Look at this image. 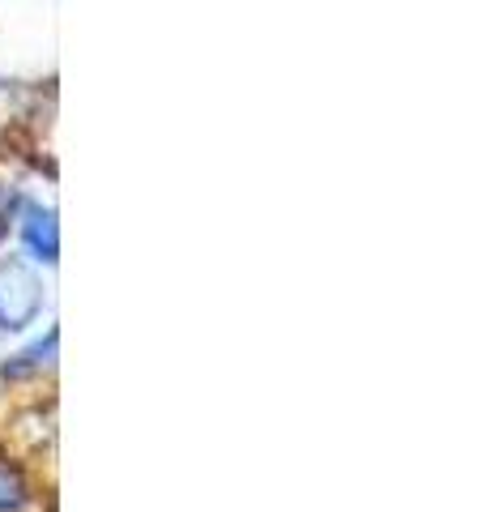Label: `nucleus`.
<instances>
[{"instance_id": "f257e3e1", "label": "nucleus", "mask_w": 486, "mask_h": 512, "mask_svg": "<svg viewBox=\"0 0 486 512\" xmlns=\"http://www.w3.org/2000/svg\"><path fill=\"white\" fill-rule=\"evenodd\" d=\"M43 286L22 261L0 265V325L5 329H26L39 316Z\"/></svg>"}, {"instance_id": "f03ea898", "label": "nucleus", "mask_w": 486, "mask_h": 512, "mask_svg": "<svg viewBox=\"0 0 486 512\" xmlns=\"http://www.w3.org/2000/svg\"><path fill=\"white\" fill-rule=\"evenodd\" d=\"M22 235H26V244L39 261H56L60 244H56V214L52 210H30L26 222H22Z\"/></svg>"}, {"instance_id": "7ed1b4c3", "label": "nucleus", "mask_w": 486, "mask_h": 512, "mask_svg": "<svg viewBox=\"0 0 486 512\" xmlns=\"http://www.w3.org/2000/svg\"><path fill=\"white\" fill-rule=\"evenodd\" d=\"M26 504V487L22 478L13 474L9 466H0V512H18Z\"/></svg>"}, {"instance_id": "20e7f679", "label": "nucleus", "mask_w": 486, "mask_h": 512, "mask_svg": "<svg viewBox=\"0 0 486 512\" xmlns=\"http://www.w3.org/2000/svg\"><path fill=\"white\" fill-rule=\"evenodd\" d=\"M0 231H5V192H0Z\"/></svg>"}]
</instances>
